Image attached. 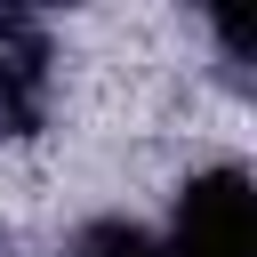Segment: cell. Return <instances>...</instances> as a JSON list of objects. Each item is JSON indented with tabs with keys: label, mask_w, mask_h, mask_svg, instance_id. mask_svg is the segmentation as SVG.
<instances>
[{
	"label": "cell",
	"mask_w": 257,
	"mask_h": 257,
	"mask_svg": "<svg viewBox=\"0 0 257 257\" xmlns=\"http://www.w3.org/2000/svg\"><path fill=\"white\" fill-rule=\"evenodd\" d=\"M161 257H257V185H249V169H201L177 193V225L161 233Z\"/></svg>",
	"instance_id": "obj_1"
},
{
	"label": "cell",
	"mask_w": 257,
	"mask_h": 257,
	"mask_svg": "<svg viewBox=\"0 0 257 257\" xmlns=\"http://www.w3.org/2000/svg\"><path fill=\"white\" fill-rule=\"evenodd\" d=\"M40 120H48V32L32 16H8L0 24V128L32 137Z\"/></svg>",
	"instance_id": "obj_2"
},
{
	"label": "cell",
	"mask_w": 257,
	"mask_h": 257,
	"mask_svg": "<svg viewBox=\"0 0 257 257\" xmlns=\"http://www.w3.org/2000/svg\"><path fill=\"white\" fill-rule=\"evenodd\" d=\"M64 257H161V233H145V225H128V217H96V225L72 233Z\"/></svg>",
	"instance_id": "obj_3"
}]
</instances>
